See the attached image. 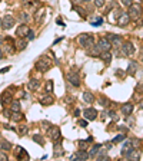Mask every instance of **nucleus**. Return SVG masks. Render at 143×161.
I'll return each instance as SVG.
<instances>
[{
	"label": "nucleus",
	"mask_w": 143,
	"mask_h": 161,
	"mask_svg": "<svg viewBox=\"0 0 143 161\" xmlns=\"http://www.w3.org/2000/svg\"><path fill=\"white\" fill-rule=\"evenodd\" d=\"M77 42H79V45H80L82 48L88 49V48H90V46H93V43H95V38H93L92 35L83 33V35H80V36L77 38Z\"/></svg>",
	"instance_id": "obj_1"
},
{
	"label": "nucleus",
	"mask_w": 143,
	"mask_h": 161,
	"mask_svg": "<svg viewBox=\"0 0 143 161\" xmlns=\"http://www.w3.org/2000/svg\"><path fill=\"white\" fill-rule=\"evenodd\" d=\"M50 65H52L50 59H47L46 56H43V58H40V59L36 62V69L40 71V72H44V71H47V69L50 68Z\"/></svg>",
	"instance_id": "obj_2"
},
{
	"label": "nucleus",
	"mask_w": 143,
	"mask_h": 161,
	"mask_svg": "<svg viewBox=\"0 0 143 161\" xmlns=\"http://www.w3.org/2000/svg\"><path fill=\"white\" fill-rule=\"evenodd\" d=\"M47 135H49L52 140L55 141V142H56V141H60V140H62V135H60V128H59V127H52V125H50V127L47 128Z\"/></svg>",
	"instance_id": "obj_3"
},
{
	"label": "nucleus",
	"mask_w": 143,
	"mask_h": 161,
	"mask_svg": "<svg viewBox=\"0 0 143 161\" xmlns=\"http://www.w3.org/2000/svg\"><path fill=\"white\" fill-rule=\"evenodd\" d=\"M96 46L99 48L100 52H109L110 48H112V43L109 42V39H107V38H102L99 42H97Z\"/></svg>",
	"instance_id": "obj_4"
},
{
	"label": "nucleus",
	"mask_w": 143,
	"mask_h": 161,
	"mask_svg": "<svg viewBox=\"0 0 143 161\" xmlns=\"http://www.w3.org/2000/svg\"><path fill=\"white\" fill-rule=\"evenodd\" d=\"M129 16H130V19H133V20H137L140 16H142V9L139 7V6H130L129 7Z\"/></svg>",
	"instance_id": "obj_5"
},
{
	"label": "nucleus",
	"mask_w": 143,
	"mask_h": 161,
	"mask_svg": "<svg viewBox=\"0 0 143 161\" xmlns=\"http://www.w3.org/2000/svg\"><path fill=\"white\" fill-rule=\"evenodd\" d=\"M14 23H16L14 17L10 16V14H6V16L3 17V25H1V27L6 29V30H9V29H11V27L14 26Z\"/></svg>",
	"instance_id": "obj_6"
},
{
	"label": "nucleus",
	"mask_w": 143,
	"mask_h": 161,
	"mask_svg": "<svg viewBox=\"0 0 143 161\" xmlns=\"http://www.w3.org/2000/svg\"><path fill=\"white\" fill-rule=\"evenodd\" d=\"M67 81L73 86H80V84H82L80 76H79V74H76V72H69V74H67Z\"/></svg>",
	"instance_id": "obj_7"
},
{
	"label": "nucleus",
	"mask_w": 143,
	"mask_h": 161,
	"mask_svg": "<svg viewBox=\"0 0 143 161\" xmlns=\"http://www.w3.org/2000/svg\"><path fill=\"white\" fill-rule=\"evenodd\" d=\"M122 53L126 55V56H132V55L134 53V46H133V43H130V42L122 43Z\"/></svg>",
	"instance_id": "obj_8"
},
{
	"label": "nucleus",
	"mask_w": 143,
	"mask_h": 161,
	"mask_svg": "<svg viewBox=\"0 0 143 161\" xmlns=\"http://www.w3.org/2000/svg\"><path fill=\"white\" fill-rule=\"evenodd\" d=\"M83 115H85V118L88 119V121H95V119L97 118V111L95 108H86L83 111Z\"/></svg>",
	"instance_id": "obj_9"
},
{
	"label": "nucleus",
	"mask_w": 143,
	"mask_h": 161,
	"mask_svg": "<svg viewBox=\"0 0 143 161\" xmlns=\"http://www.w3.org/2000/svg\"><path fill=\"white\" fill-rule=\"evenodd\" d=\"M133 150V141L130 140H126L125 142H123V145H122V150H120V154L123 155V157H126L130 151Z\"/></svg>",
	"instance_id": "obj_10"
},
{
	"label": "nucleus",
	"mask_w": 143,
	"mask_h": 161,
	"mask_svg": "<svg viewBox=\"0 0 143 161\" xmlns=\"http://www.w3.org/2000/svg\"><path fill=\"white\" fill-rule=\"evenodd\" d=\"M29 32H30V27H29L26 23H24V25L22 23V25L17 27V30H16V33H17L19 38H26V36L29 35Z\"/></svg>",
	"instance_id": "obj_11"
},
{
	"label": "nucleus",
	"mask_w": 143,
	"mask_h": 161,
	"mask_svg": "<svg viewBox=\"0 0 143 161\" xmlns=\"http://www.w3.org/2000/svg\"><path fill=\"white\" fill-rule=\"evenodd\" d=\"M89 157H90V155H89L88 151H86V150H82V148H80V150L77 151L76 154L72 157V158H73V160H83V161H86V160H89Z\"/></svg>",
	"instance_id": "obj_12"
},
{
	"label": "nucleus",
	"mask_w": 143,
	"mask_h": 161,
	"mask_svg": "<svg viewBox=\"0 0 143 161\" xmlns=\"http://www.w3.org/2000/svg\"><path fill=\"white\" fill-rule=\"evenodd\" d=\"M107 39H109V42L112 43V45H115V46H119V45H122V42H123L122 36H119V35H113V33L107 35Z\"/></svg>",
	"instance_id": "obj_13"
},
{
	"label": "nucleus",
	"mask_w": 143,
	"mask_h": 161,
	"mask_svg": "<svg viewBox=\"0 0 143 161\" xmlns=\"http://www.w3.org/2000/svg\"><path fill=\"white\" fill-rule=\"evenodd\" d=\"M129 22H130V16H129V13H122L120 17L117 19V25H119L120 27H125Z\"/></svg>",
	"instance_id": "obj_14"
},
{
	"label": "nucleus",
	"mask_w": 143,
	"mask_h": 161,
	"mask_svg": "<svg viewBox=\"0 0 143 161\" xmlns=\"http://www.w3.org/2000/svg\"><path fill=\"white\" fill-rule=\"evenodd\" d=\"M16 157L19 158V160H29L30 157H29V154H27V151L23 150L22 147H16Z\"/></svg>",
	"instance_id": "obj_15"
},
{
	"label": "nucleus",
	"mask_w": 143,
	"mask_h": 161,
	"mask_svg": "<svg viewBox=\"0 0 143 161\" xmlns=\"http://www.w3.org/2000/svg\"><path fill=\"white\" fill-rule=\"evenodd\" d=\"M11 94H13L11 88H9L6 92H3V95H1V104H3V105H6V104L11 102Z\"/></svg>",
	"instance_id": "obj_16"
},
{
	"label": "nucleus",
	"mask_w": 143,
	"mask_h": 161,
	"mask_svg": "<svg viewBox=\"0 0 143 161\" xmlns=\"http://www.w3.org/2000/svg\"><path fill=\"white\" fill-rule=\"evenodd\" d=\"M44 14H46V9H43V7L37 9V10L34 12V22L40 23V22H42V19H43Z\"/></svg>",
	"instance_id": "obj_17"
},
{
	"label": "nucleus",
	"mask_w": 143,
	"mask_h": 161,
	"mask_svg": "<svg viewBox=\"0 0 143 161\" xmlns=\"http://www.w3.org/2000/svg\"><path fill=\"white\" fill-rule=\"evenodd\" d=\"M132 112H133V104L127 102V104L122 105V114H125V115L127 117V115H130Z\"/></svg>",
	"instance_id": "obj_18"
},
{
	"label": "nucleus",
	"mask_w": 143,
	"mask_h": 161,
	"mask_svg": "<svg viewBox=\"0 0 143 161\" xmlns=\"http://www.w3.org/2000/svg\"><path fill=\"white\" fill-rule=\"evenodd\" d=\"M39 86H40V82H39V79H36V78L30 79V81H29V84H27V88H29V91H36Z\"/></svg>",
	"instance_id": "obj_19"
},
{
	"label": "nucleus",
	"mask_w": 143,
	"mask_h": 161,
	"mask_svg": "<svg viewBox=\"0 0 143 161\" xmlns=\"http://www.w3.org/2000/svg\"><path fill=\"white\" fill-rule=\"evenodd\" d=\"M86 52H88L89 56H100V53H102L97 46H90V48L86 49Z\"/></svg>",
	"instance_id": "obj_20"
},
{
	"label": "nucleus",
	"mask_w": 143,
	"mask_h": 161,
	"mask_svg": "<svg viewBox=\"0 0 143 161\" xmlns=\"http://www.w3.org/2000/svg\"><path fill=\"white\" fill-rule=\"evenodd\" d=\"M53 101H55L53 97L47 94V95H44V97L40 99V104H42V105H52V104H53Z\"/></svg>",
	"instance_id": "obj_21"
},
{
	"label": "nucleus",
	"mask_w": 143,
	"mask_h": 161,
	"mask_svg": "<svg viewBox=\"0 0 143 161\" xmlns=\"http://www.w3.org/2000/svg\"><path fill=\"white\" fill-rule=\"evenodd\" d=\"M83 99H85V102H88V104H92V102H95V95L92 94V92H83Z\"/></svg>",
	"instance_id": "obj_22"
},
{
	"label": "nucleus",
	"mask_w": 143,
	"mask_h": 161,
	"mask_svg": "<svg viewBox=\"0 0 143 161\" xmlns=\"http://www.w3.org/2000/svg\"><path fill=\"white\" fill-rule=\"evenodd\" d=\"M139 157H140V152H139L137 150H134V148H133V150L130 151L127 155H126V158H127V160H137Z\"/></svg>",
	"instance_id": "obj_23"
},
{
	"label": "nucleus",
	"mask_w": 143,
	"mask_h": 161,
	"mask_svg": "<svg viewBox=\"0 0 143 161\" xmlns=\"http://www.w3.org/2000/svg\"><path fill=\"white\" fill-rule=\"evenodd\" d=\"M16 48H17V51H23V49H26L27 48V40H24V39H19V40H16Z\"/></svg>",
	"instance_id": "obj_24"
},
{
	"label": "nucleus",
	"mask_w": 143,
	"mask_h": 161,
	"mask_svg": "<svg viewBox=\"0 0 143 161\" xmlns=\"http://www.w3.org/2000/svg\"><path fill=\"white\" fill-rule=\"evenodd\" d=\"M137 62H134V61H132L130 64H129V68H127V74L129 75H134V72L137 71Z\"/></svg>",
	"instance_id": "obj_25"
},
{
	"label": "nucleus",
	"mask_w": 143,
	"mask_h": 161,
	"mask_svg": "<svg viewBox=\"0 0 143 161\" xmlns=\"http://www.w3.org/2000/svg\"><path fill=\"white\" fill-rule=\"evenodd\" d=\"M100 148H102V145H100V144H95V145L89 150V155H90V157H96Z\"/></svg>",
	"instance_id": "obj_26"
},
{
	"label": "nucleus",
	"mask_w": 143,
	"mask_h": 161,
	"mask_svg": "<svg viewBox=\"0 0 143 161\" xmlns=\"http://www.w3.org/2000/svg\"><path fill=\"white\" fill-rule=\"evenodd\" d=\"M0 150L10 151L11 150V142H9V141H6V140H1L0 141Z\"/></svg>",
	"instance_id": "obj_27"
},
{
	"label": "nucleus",
	"mask_w": 143,
	"mask_h": 161,
	"mask_svg": "<svg viewBox=\"0 0 143 161\" xmlns=\"http://www.w3.org/2000/svg\"><path fill=\"white\" fill-rule=\"evenodd\" d=\"M13 121H16V122H20V121H23L24 119V117H23V114L20 112V111H17V112H11V117H10Z\"/></svg>",
	"instance_id": "obj_28"
},
{
	"label": "nucleus",
	"mask_w": 143,
	"mask_h": 161,
	"mask_svg": "<svg viewBox=\"0 0 143 161\" xmlns=\"http://www.w3.org/2000/svg\"><path fill=\"white\" fill-rule=\"evenodd\" d=\"M60 155H63V150H62L60 141H56L55 142V157H60Z\"/></svg>",
	"instance_id": "obj_29"
},
{
	"label": "nucleus",
	"mask_w": 143,
	"mask_h": 161,
	"mask_svg": "<svg viewBox=\"0 0 143 161\" xmlns=\"http://www.w3.org/2000/svg\"><path fill=\"white\" fill-rule=\"evenodd\" d=\"M10 111L11 112L20 111V102H19V101H11L10 102Z\"/></svg>",
	"instance_id": "obj_30"
},
{
	"label": "nucleus",
	"mask_w": 143,
	"mask_h": 161,
	"mask_svg": "<svg viewBox=\"0 0 143 161\" xmlns=\"http://www.w3.org/2000/svg\"><path fill=\"white\" fill-rule=\"evenodd\" d=\"M100 58H102L106 64H110V61H112V55H110V52H102V53H100Z\"/></svg>",
	"instance_id": "obj_31"
},
{
	"label": "nucleus",
	"mask_w": 143,
	"mask_h": 161,
	"mask_svg": "<svg viewBox=\"0 0 143 161\" xmlns=\"http://www.w3.org/2000/svg\"><path fill=\"white\" fill-rule=\"evenodd\" d=\"M89 142H92V138H88V140H82L79 141V147L82 148V150H86L89 145Z\"/></svg>",
	"instance_id": "obj_32"
},
{
	"label": "nucleus",
	"mask_w": 143,
	"mask_h": 161,
	"mask_svg": "<svg viewBox=\"0 0 143 161\" xmlns=\"http://www.w3.org/2000/svg\"><path fill=\"white\" fill-rule=\"evenodd\" d=\"M33 141H34V142H37L39 145H43V144H44L43 137H42L40 134H36V135H33Z\"/></svg>",
	"instance_id": "obj_33"
},
{
	"label": "nucleus",
	"mask_w": 143,
	"mask_h": 161,
	"mask_svg": "<svg viewBox=\"0 0 143 161\" xmlns=\"http://www.w3.org/2000/svg\"><path fill=\"white\" fill-rule=\"evenodd\" d=\"M17 131H19V134H20V135H26V134L29 132V127H27V125H20Z\"/></svg>",
	"instance_id": "obj_34"
},
{
	"label": "nucleus",
	"mask_w": 143,
	"mask_h": 161,
	"mask_svg": "<svg viewBox=\"0 0 143 161\" xmlns=\"http://www.w3.org/2000/svg\"><path fill=\"white\" fill-rule=\"evenodd\" d=\"M125 138H126V135H125V134H119V135H116V137L112 140V142H113V144H116V142H120V141H123Z\"/></svg>",
	"instance_id": "obj_35"
},
{
	"label": "nucleus",
	"mask_w": 143,
	"mask_h": 161,
	"mask_svg": "<svg viewBox=\"0 0 143 161\" xmlns=\"http://www.w3.org/2000/svg\"><path fill=\"white\" fill-rule=\"evenodd\" d=\"M90 23H92L93 26H100V25L103 23V17H96V19H93Z\"/></svg>",
	"instance_id": "obj_36"
},
{
	"label": "nucleus",
	"mask_w": 143,
	"mask_h": 161,
	"mask_svg": "<svg viewBox=\"0 0 143 161\" xmlns=\"http://www.w3.org/2000/svg\"><path fill=\"white\" fill-rule=\"evenodd\" d=\"M22 3L24 7H30V6L34 4V0H22Z\"/></svg>",
	"instance_id": "obj_37"
},
{
	"label": "nucleus",
	"mask_w": 143,
	"mask_h": 161,
	"mask_svg": "<svg viewBox=\"0 0 143 161\" xmlns=\"http://www.w3.org/2000/svg\"><path fill=\"white\" fill-rule=\"evenodd\" d=\"M52 91H53V81H50V79H49V81H47V89H46V92H47V94H50Z\"/></svg>",
	"instance_id": "obj_38"
},
{
	"label": "nucleus",
	"mask_w": 143,
	"mask_h": 161,
	"mask_svg": "<svg viewBox=\"0 0 143 161\" xmlns=\"http://www.w3.org/2000/svg\"><path fill=\"white\" fill-rule=\"evenodd\" d=\"M99 104L102 107H109V101L106 99V98H100L99 99Z\"/></svg>",
	"instance_id": "obj_39"
},
{
	"label": "nucleus",
	"mask_w": 143,
	"mask_h": 161,
	"mask_svg": "<svg viewBox=\"0 0 143 161\" xmlns=\"http://www.w3.org/2000/svg\"><path fill=\"white\" fill-rule=\"evenodd\" d=\"M77 125H79V127H82V128H86V127H88V121H86V119H79Z\"/></svg>",
	"instance_id": "obj_40"
},
{
	"label": "nucleus",
	"mask_w": 143,
	"mask_h": 161,
	"mask_svg": "<svg viewBox=\"0 0 143 161\" xmlns=\"http://www.w3.org/2000/svg\"><path fill=\"white\" fill-rule=\"evenodd\" d=\"M20 19H22L23 22H29L30 17H29V14H27L26 12H22V13H20Z\"/></svg>",
	"instance_id": "obj_41"
},
{
	"label": "nucleus",
	"mask_w": 143,
	"mask_h": 161,
	"mask_svg": "<svg viewBox=\"0 0 143 161\" xmlns=\"http://www.w3.org/2000/svg\"><path fill=\"white\" fill-rule=\"evenodd\" d=\"M106 3V0H95V6L96 7H103Z\"/></svg>",
	"instance_id": "obj_42"
},
{
	"label": "nucleus",
	"mask_w": 143,
	"mask_h": 161,
	"mask_svg": "<svg viewBox=\"0 0 143 161\" xmlns=\"http://www.w3.org/2000/svg\"><path fill=\"white\" fill-rule=\"evenodd\" d=\"M9 160V157H7V154L6 152H3V150L0 151V161H7Z\"/></svg>",
	"instance_id": "obj_43"
},
{
	"label": "nucleus",
	"mask_w": 143,
	"mask_h": 161,
	"mask_svg": "<svg viewBox=\"0 0 143 161\" xmlns=\"http://www.w3.org/2000/svg\"><path fill=\"white\" fill-rule=\"evenodd\" d=\"M26 38H27L29 40H33V39H34V32H33V30H30V32H29V35H27Z\"/></svg>",
	"instance_id": "obj_44"
},
{
	"label": "nucleus",
	"mask_w": 143,
	"mask_h": 161,
	"mask_svg": "<svg viewBox=\"0 0 143 161\" xmlns=\"http://www.w3.org/2000/svg\"><path fill=\"white\" fill-rule=\"evenodd\" d=\"M122 3H123L125 6H127V7L132 6V0H122Z\"/></svg>",
	"instance_id": "obj_45"
},
{
	"label": "nucleus",
	"mask_w": 143,
	"mask_h": 161,
	"mask_svg": "<svg viewBox=\"0 0 143 161\" xmlns=\"http://www.w3.org/2000/svg\"><path fill=\"white\" fill-rule=\"evenodd\" d=\"M107 115H109L110 118H113V119H117V117H116V114H115V111H109V112H107Z\"/></svg>",
	"instance_id": "obj_46"
},
{
	"label": "nucleus",
	"mask_w": 143,
	"mask_h": 161,
	"mask_svg": "<svg viewBox=\"0 0 143 161\" xmlns=\"http://www.w3.org/2000/svg\"><path fill=\"white\" fill-rule=\"evenodd\" d=\"M76 10L79 12V14H80L82 17H85V16H86V14H85V12H83V9H82V7H76Z\"/></svg>",
	"instance_id": "obj_47"
},
{
	"label": "nucleus",
	"mask_w": 143,
	"mask_h": 161,
	"mask_svg": "<svg viewBox=\"0 0 143 161\" xmlns=\"http://www.w3.org/2000/svg\"><path fill=\"white\" fill-rule=\"evenodd\" d=\"M42 125H43L44 129H47L49 127H50V122H46V121H43V122H42Z\"/></svg>",
	"instance_id": "obj_48"
},
{
	"label": "nucleus",
	"mask_w": 143,
	"mask_h": 161,
	"mask_svg": "<svg viewBox=\"0 0 143 161\" xmlns=\"http://www.w3.org/2000/svg\"><path fill=\"white\" fill-rule=\"evenodd\" d=\"M4 128H6V129H11V131L14 129L13 127H10V125H7V124H4Z\"/></svg>",
	"instance_id": "obj_49"
},
{
	"label": "nucleus",
	"mask_w": 143,
	"mask_h": 161,
	"mask_svg": "<svg viewBox=\"0 0 143 161\" xmlns=\"http://www.w3.org/2000/svg\"><path fill=\"white\" fill-rule=\"evenodd\" d=\"M75 115H76V117H79V115H80V111H79V109H76V111H75Z\"/></svg>",
	"instance_id": "obj_50"
},
{
	"label": "nucleus",
	"mask_w": 143,
	"mask_h": 161,
	"mask_svg": "<svg viewBox=\"0 0 143 161\" xmlns=\"http://www.w3.org/2000/svg\"><path fill=\"white\" fill-rule=\"evenodd\" d=\"M120 129L123 131V132H127V128H126V127H120Z\"/></svg>",
	"instance_id": "obj_51"
},
{
	"label": "nucleus",
	"mask_w": 143,
	"mask_h": 161,
	"mask_svg": "<svg viewBox=\"0 0 143 161\" xmlns=\"http://www.w3.org/2000/svg\"><path fill=\"white\" fill-rule=\"evenodd\" d=\"M3 42H4V39H3V38L0 36V45H3Z\"/></svg>",
	"instance_id": "obj_52"
},
{
	"label": "nucleus",
	"mask_w": 143,
	"mask_h": 161,
	"mask_svg": "<svg viewBox=\"0 0 143 161\" xmlns=\"http://www.w3.org/2000/svg\"><path fill=\"white\" fill-rule=\"evenodd\" d=\"M3 25V17H0V26Z\"/></svg>",
	"instance_id": "obj_53"
},
{
	"label": "nucleus",
	"mask_w": 143,
	"mask_h": 161,
	"mask_svg": "<svg viewBox=\"0 0 143 161\" xmlns=\"http://www.w3.org/2000/svg\"><path fill=\"white\" fill-rule=\"evenodd\" d=\"M3 58V52H1V49H0V59Z\"/></svg>",
	"instance_id": "obj_54"
},
{
	"label": "nucleus",
	"mask_w": 143,
	"mask_h": 161,
	"mask_svg": "<svg viewBox=\"0 0 143 161\" xmlns=\"http://www.w3.org/2000/svg\"><path fill=\"white\" fill-rule=\"evenodd\" d=\"M83 1H90V0H83Z\"/></svg>",
	"instance_id": "obj_55"
},
{
	"label": "nucleus",
	"mask_w": 143,
	"mask_h": 161,
	"mask_svg": "<svg viewBox=\"0 0 143 161\" xmlns=\"http://www.w3.org/2000/svg\"><path fill=\"white\" fill-rule=\"evenodd\" d=\"M142 58H143V51H142Z\"/></svg>",
	"instance_id": "obj_56"
},
{
	"label": "nucleus",
	"mask_w": 143,
	"mask_h": 161,
	"mask_svg": "<svg viewBox=\"0 0 143 161\" xmlns=\"http://www.w3.org/2000/svg\"><path fill=\"white\" fill-rule=\"evenodd\" d=\"M0 137H1V135H0Z\"/></svg>",
	"instance_id": "obj_57"
}]
</instances>
